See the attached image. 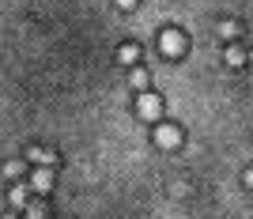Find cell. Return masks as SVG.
<instances>
[{"label": "cell", "instance_id": "1", "mask_svg": "<svg viewBox=\"0 0 253 219\" xmlns=\"http://www.w3.org/2000/svg\"><path fill=\"white\" fill-rule=\"evenodd\" d=\"M136 114H140V121H159L163 117V102H159L155 94H144L136 102Z\"/></svg>", "mask_w": 253, "mask_h": 219}, {"label": "cell", "instance_id": "2", "mask_svg": "<svg viewBox=\"0 0 253 219\" xmlns=\"http://www.w3.org/2000/svg\"><path fill=\"white\" fill-rule=\"evenodd\" d=\"M155 144L163 147V151H170V147L181 144V132H178L174 125H159V129H155Z\"/></svg>", "mask_w": 253, "mask_h": 219}, {"label": "cell", "instance_id": "3", "mask_svg": "<svg viewBox=\"0 0 253 219\" xmlns=\"http://www.w3.org/2000/svg\"><path fill=\"white\" fill-rule=\"evenodd\" d=\"M159 45H163V53H167V57H181V34L178 31H163L159 34Z\"/></svg>", "mask_w": 253, "mask_h": 219}, {"label": "cell", "instance_id": "4", "mask_svg": "<svg viewBox=\"0 0 253 219\" xmlns=\"http://www.w3.org/2000/svg\"><path fill=\"white\" fill-rule=\"evenodd\" d=\"M34 189H38V193H49L53 189V170H34Z\"/></svg>", "mask_w": 253, "mask_h": 219}, {"label": "cell", "instance_id": "5", "mask_svg": "<svg viewBox=\"0 0 253 219\" xmlns=\"http://www.w3.org/2000/svg\"><path fill=\"white\" fill-rule=\"evenodd\" d=\"M128 84L136 87V91H148V72H144V68H132V72H128Z\"/></svg>", "mask_w": 253, "mask_h": 219}, {"label": "cell", "instance_id": "6", "mask_svg": "<svg viewBox=\"0 0 253 219\" xmlns=\"http://www.w3.org/2000/svg\"><path fill=\"white\" fill-rule=\"evenodd\" d=\"M8 200H11V208H27V189L15 185V189L8 193Z\"/></svg>", "mask_w": 253, "mask_h": 219}, {"label": "cell", "instance_id": "7", "mask_svg": "<svg viewBox=\"0 0 253 219\" xmlns=\"http://www.w3.org/2000/svg\"><path fill=\"white\" fill-rule=\"evenodd\" d=\"M136 45H132V42H125V45H121V61H125V64H132V61H136Z\"/></svg>", "mask_w": 253, "mask_h": 219}, {"label": "cell", "instance_id": "8", "mask_svg": "<svg viewBox=\"0 0 253 219\" xmlns=\"http://www.w3.org/2000/svg\"><path fill=\"white\" fill-rule=\"evenodd\" d=\"M23 170H27V167H23V163H8V167H4V174H8V177H19Z\"/></svg>", "mask_w": 253, "mask_h": 219}, {"label": "cell", "instance_id": "9", "mask_svg": "<svg viewBox=\"0 0 253 219\" xmlns=\"http://www.w3.org/2000/svg\"><path fill=\"white\" fill-rule=\"evenodd\" d=\"M31 219H45V204H31Z\"/></svg>", "mask_w": 253, "mask_h": 219}, {"label": "cell", "instance_id": "10", "mask_svg": "<svg viewBox=\"0 0 253 219\" xmlns=\"http://www.w3.org/2000/svg\"><path fill=\"white\" fill-rule=\"evenodd\" d=\"M227 64H242V53H238V49H227Z\"/></svg>", "mask_w": 253, "mask_h": 219}, {"label": "cell", "instance_id": "11", "mask_svg": "<svg viewBox=\"0 0 253 219\" xmlns=\"http://www.w3.org/2000/svg\"><path fill=\"white\" fill-rule=\"evenodd\" d=\"M117 4H121V8H132V4H136V0H117Z\"/></svg>", "mask_w": 253, "mask_h": 219}, {"label": "cell", "instance_id": "12", "mask_svg": "<svg viewBox=\"0 0 253 219\" xmlns=\"http://www.w3.org/2000/svg\"><path fill=\"white\" fill-rule=\"evenodd\" d=\"M246 181H250V185H253V170H250V174H246Z\"/></svg>", "mask_w": 253, "mask_h": 219}, {"label": "cell", "instance_id": "13", "mask_svg": "<svg viewBox=\"0 0 253 219\" xmlns=\"http://www.w3.org/2000/svg\"><path fill=\"white\" fill-rule=\"evenodd\" d=\"M250 61H253V57H250Z\"/></svg>", "mask_w": 253, "mask_h": 219}]
</instances>
